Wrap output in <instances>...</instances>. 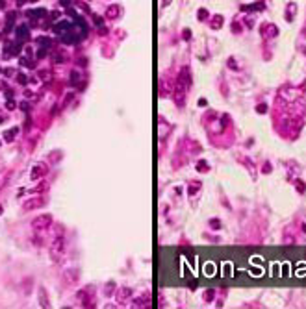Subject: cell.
I'll return each instance as SVG.
<instances>
[{
	"mask_svg": "<svg viewBox=\"0 0 306 309\" xmlns=\"http://www.w3.org/2000/svg\"><path fill=\"white\" fill-rule=\"evenodd\" d=\"M63 252H65V241H63V237H61V235H58L52 241V244H50V254H52L54 259H58V255L63 254Z\"/></svg>",
	"mask_w": 306,
	"mask_h": 309,
	"instance_id": "6da1fadb",
	"label": "cell"
},
{
	"mask_svg": "<svg viewBox=\"0 0 306 309\" xmlns=\"http://www.w3.org/2000/svg\"><path fill=\"white\" fill-rule=\"evenodd\" d=\"M50 222H52V217L43 215V217H39V218L34 220V228H37V230H46V228L50 226Z\"/></svg>",
	"mask_w": 306,
	"mask_h": 309,
	"instance_id": "7a4b0ae2",
	"label": "cell"
},
{
	"mask_svg": "<svg viewBox=\"0 0 306 309\" xmlns=\"http://www.w3.org/2000/svg\"><path fill=\"white\" fill-rule=\"evenodd\" d=\"M54 32H56V34H63L65 35V34H69V32H70V24H69V22H59V24L54 26Z\"/></svg>",
	"mask_w": 306,
	"mask_h": 309,
	"instance_id": "3957f363",
	"label": "cell"
},
{
	"mask_svg": "<svg viewBox=\"0 0 306 309\" xmlns=\"http://www.w3.org/2000/svg\"><path fill=\"white\" fill-rule=\"evenodd\" d=\"M45 172H46V167H45V165H37V167L32 170V180H39Z\"/></svg>",
	"mask_w": 306,
	"mask_h": 309,
	"instance_id": "277c9868",
	"label": "cell"
},
{
	"mask_svg": "<svg viewBox=\"0 0 306 309\" xmlns=\"http://www.w3.org/2000/svg\"><path fill=\"white\" fill-rule=\"evenodd\" d=\"M17 35H19V39L26 41V39H28V28H26V26H21V28H17Z\"/></svg>",
	"mask_w": 306,
	"mask_h": 309,
	"instance_id": "5b68a950",
	"label": "cell"
},
{
	"mask_svg": "<svg viewBox=\"0 0 306 309\" xmlns=\"http://www.w3.org/2000/svg\"><path fill=\"white\" fill-rule=\"evenodd\" d=\"M221 24H223V17H221V15H215V19L211 21V28H213V30H219Z\"/></svg>",
	"mask_w": 306,
	"mask_h": 309,
	"instance_id": "8992f818",
	"label": "cell"
},
{
	"mask_svg": "<svg viewBox=\"0 0 306 309\" xmlns=\"http://www.w3.org/2000/svg\"><path fill=\"white\" fill-rule=\"evenodd\" d=\"M263 35H267V37H269V35H276V26H271V24H269V26H265V30H263Z\"/></svg>",
	"mask_w": 306,
	"mask_h": 309,
	"instance_id": "52a82bcc",
	"label": "cell"
},
{
	"mask_svg": "<svg viewBox=\"0 0 306 309\" xmlns=\"http://www.w3.org/2000/svg\"><path fill=\"white\" fill-rule=\"evenodd\" d=\"M210 167L206 165V161H199V165H197V170H200V172H206Z\"/></svg>",
	"mask_w": 306,
	"mask_h": 309,
	"instance_id": "ba28073f",
	"label": "cell"
},
{
	"mask_svg": "<svg viewBox=\"0 0 306 309\" xmlns=\"http://www.w3.org/2000/svg\"><path fill=\"white\" fill-rule=\"evenodd\" d=\"M117 13H119V8L117 6H111L110 9H108V15L110 17H117Z\"/></svg>",
	"mask_w": 306,
	"mask_h": 309,
	"instance_id": "9c48e42d",
	"label": "cell"
},
{
	"mask_svg": "<svg viewBox=\"0 0 306 309\" xmlns=\"http://www.w3.org/2000/svg\"><path fill=\"white\" fill-rule=\"evenodd\" d=\"M206 17H208V11H206V9H199V19L200 21H204Z\"/></svg>",
	"mask_w": 306,
	"mask_h": 309,
	"instance_id": "30bf717a",
	"label": "cell"
},
{
	"mask_svg": "<svg viewBox=\"0 0 306 309\" xmlns=\"http://www.w3.org/2000/svg\"><path fill=\"white\" fill-rule=\"evenodd\" d=\"M78 80H80V74H78V72H72V76H70V82H72V83H78Z\"/></svg>",
	"mask_w": 306,
	"mask_h": 309,
	"instance_id": "8fae6325",
	"label": "cell"
},
{
	"mask_svg": "<svg viewBox=\"0 0 306 309\" xmlns=\"http://www.w3.org/2000/svg\"><path fill=\"white\" fill-rule=\"evenodd\" d=\"M256 111H258V113H265V111H267V106H265V104H262V106L256 107Z\"/></svg>",
	"mask_w": 306,
	"mask_h": 309,
	"instance_id": "7c38bea8",
	"label": "cell"
},
{
	"mask_svg": "<svg viewBox=\"0 0 306 309\" xmlns=\"http://www.w3.org/2000/svg\"><path fill=\"white\" fill-rule=\"evenodd\" d=\"M297 189H299V191H300V193H302V191H304V189H306V185H304L302 182H297Z\"/></svg>",
	"mask_w": 306,
	"mask_h": 309,
	"instance_id": "4fadbf2b",
	"label": "cell"
},
{
	"mask_svg": "<svg viewBox=\"0 0 306 309\" xmlns=\"http://www.w3.org/2000/svg\"><path fill=\"white\" fill-rule=\"evenodd\" d=\"M199 106H200V107H206L208 104H206V100H204V98H200V100H199Z\"/></svg>",
	"mask_w": 306,
	"mask_h": 309,
	"instance_id": "5bb4252c",
	"label": "cell"
},
{
	"mask_svg": "<svg viewBox=\"0 0 306 309\" xmlns=\"http://www.w3.org/2000/svg\"><path fill=\"white\" fill-rule=\"evenodd\" d=\"M19 82H21V83H26V76L21 74V76H19Z\"/></svg>",
	"mask_w": 306,
	"mask_h": 309,
	"instance_id": "9a60e30c",
	"label": "cell"
},
{
	"mask_svg": "<svg viewBox=\"0 0 306 309\" xmlns=\"http://www.w3.org/2000/svg\"><path fill=\"white\" fill-rule=\"evenodd\" d=\"M13 107H15V102L9 100V102H8V109H13Z\"/></svg>",
	"mask_w": 306,
	"mask_h": 309,
	"instance_id": "2e32d148",
	"label": "cell"
},
{
	"mask_svg": "<svg viewBox=\"0 0 306 309\" xmlns=\"http://www.w3.org/2000/svg\"><path fill=\"white\" fill-rule=\"evenodd\" d=\"M221 224H219V220H211V228H219Z\"/></svg>",
	"mask_w": 306,
	"mask_h": 309,
	"instance_id": "e0dca14e",
	"label": "cell"
},
{
	"mask_svg": "<svg viewBox=\"0 0 306 309\" xmlns=\"http://www.w3.org/2000/svg\"><path fill=\"white\" fill-rule=\"evenodd\" d=\"M263 172H271V165H265V167H263Z\"/></svg>",
	"mask_w": 306,
	"mask_h": 309,
	"instance_id": "ac0fdd59",
	"label": "cell"
},
{
	"mask_svg": "<svg viewBox=\"0 0 306 309\" xmlns=\"http://www.w3.org/2000/svg\"><path fill=\"white\" fill-rule=\"evenodd\" d=\"M184 37H186V39H189V37H191V34H189V30H186V32H184Z\"/></svg>",
	"mask_w": 306,
	"mask_h": 309,
	"instance_id": "d6986e66",
	"label": "cell"
},
{
	"mask_svg": "<svg viewBox=\"0 0 306 309\" xmlns=\"http://www.w3.org/2000/svg\"><path fill=\"white\" fill-rule=\"evenodd\" d=\"M95 22H97L98 26H102V19H100V17H97V19H95Z\"/></svg>",
	"mask_w": 306,
	"mask_h": 309,
	"instance_id": "ffe728a7",
	"label": "cell"
},
{
	"mask_svg": "<svg viewBox=\"0 0 306 309\" xmlns=\"http://www.w3.org/2000/svg\"><path fill=\"white\" fill-rule=\"evenodd\" d=\"M70 4V0H61V6H69Z\"/></svg>",
	"mask_w": 306,
	"mask_h": 309,
	"instance_id": "44dd1931",
	"label": "cell"
},
{
	"mask_svg": "<svg viewBox=\"0 0 306 309\" xmlns=\"http://www.w3.org/2000/svg\"><path fill=\"white\" fill-rule=\"evenodd\" d=\"M30 2H35V0H30Z\"/></svg>",
	"mask_w": 306,
	"mask_h": 309,
	"instance_id": "7402d4cb",
	"label": "cell"
},
{
	"mask_svg": "<svg viewBox=\"0 0 306 309\" xmlns=\"http://www.w3.org/2000/svg\"><path fill=\"white\" fill-rule=\"evenodd\" d=\"M0 213H2V207H0Z\"/></svg>",
	"mask_w": 306,
	"mask_h": 309,
	"instance_id": "603a6c76",
	"label": "cell"
}]
</instances>
